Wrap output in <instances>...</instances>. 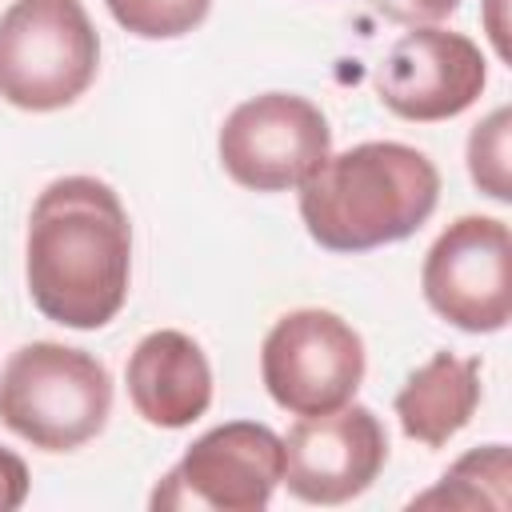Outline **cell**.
I'll list each match as a JSON object with an SVG mask.
<instances>
[{
	"mask_svg": "<svg viewBox=\"0 0 512 512\" xmlns=\"http://www.w3.org/2000/svg\"><path fill=\"white\" fill-rule=\"evenodd\" d=\"M424 300L460 332H500L512 316V236L496 216L452 220L424 256Z\"/></svg>",
	"mask_w": 512,
	"mask_h": 512,
	"instance_id": "obj_7",
	"label": "cell"
},
{
	"mask_svg": "<svg viewBox=\"0 0 512 512\" xmlns=\"http://www.w3.org/2000/svg\"><path fill=\"white\" fill-rule=\"evenodd\" d=\"M112 412L108 368L56 340H32L0 368V424L44 452L88 444Z\"/></svg>",
	"mask_w": 512,
	"mask_h": 512,
	"instance_id": "obj_3",
	"label": "cell"
},
{
	"mask_svg": "<svg viewBox=\"0 0 512 512\" xmlns=\"http://www.w3.org/2000/svg\"><path fill=\"white\" fill-rule=\"evenodd\" d=\"M388 460V436L372 408L340 404L300 416L284 436V480L304 504H344L360 496Z\"/></svg>",
	"mask_w": 512,
	"mask_h": 512,
	"instance_id": "obj_9",
	"label": "cell"
},
{
	"mask_svg": "<svg viewBox=\"0 0 512 512\" xmlns=\"http://www.w3.org/2000/svg\"><path fill=\"white\" fill-rule=\"evenodd\" d=\"M104 4L124 32L144 40H176L192 32L212 8V0H104Z\"/></svg>",
	"mask_w": 512,
	"mask_h": 512,
	"instance_id": "obj_14",
	"label": "cell"
},
{
	"mask_svg": "<svg viewBox=\"0 0 512 512\" xmlns=\"http://www.w3.org/2000/svg\"><path fill=\"white\" fill-rule=\"evenodd\" d=\"M132 228L120 196L96 176L52 180L28 216L24 276L32 304L64 328H104L128 296Z\"/></svg>",
	"mask_w": 512,
	"mask_h": 512,
	"instance_id": "obj_1",
	"label": "cell"
},
{
	"mask_svg": "<svg viewBox=\"0 0 512 512\" xmlns=\"http://www.w3.org/2000/svg\"><path fill=\"white\" fill-rule=\"evenodd\" d=\"M28 500V464L0 448V512H16Z\"/></svg>",
	"mask_w": 512,
	"mask_h": 512,
	"instance_id": "obj_17",
	"label": "cell"
},
{
	"mask_svg": "<svg viewBox=\"0 0 512 512\" xmlns=\"http://www.w3.org/2000/svg\"><path fill=\"white\" fill-rule=\"evenodd\" d=\"M504 4L508 0H484V16H488V36L500 52V60H508V28H504Z\"/></svg>",
	"mask_w": 512,
	"mask_h": 512,
	"instance_id": "obj_18",
	"label": "cell"
},
{
	"mask_svg": "<svg viewBox=\"0 0 512 512\" xmlns=\"http://www.w3.org/2000/svg\"><path fill=\"white\" fill-rule=\"evenodd\" d=\"M132 408L156 428H188L212 404V368L200 344L176 328L148 332L124 368Z\"/></svg>",
	"mask_w": 512,
	"mask_h": 512,
	"instance_id": "obj_11",
	"label": "cell"
},
{
	"mask_svg": "<svg viewBox=\"0 0 512 512\" xmlns=\"http://www.w3.org/2000/svg\"><path fill=\"white\" fill-rule=\"evenodd\" d=\"M508 484H512V456L508 444H488V448H472L468 456H460L432 492L416 496L412 508H492L504 512L508 508Z\"/></svg>",
	"mask_w": 512,
	"mask_h": 512,
	"instance_id": "obj_13",
	"label": "cell"
},
{
	"mask_svg": "<svg viewBox=\"0 0 512 512\" xmlns=\"http://www.w3.org/2000/svg\"><path fill=\"white\" fill-rule=\"evenodd\" d=\"M332 148L324 112L292 92H264L236 104L220 128L224 172L252 192L300 188Z\"/></svg>",
	"mask_w": 512,
	"mask_h": 512,
	"instance_id": "obj_6",
	"label": "cell"
},
{
	"mask_svg": "<svg viewBox=\"0 0 512 512\" xmlns=\"http://www.w3.org/2000/svg\"><path fill=\"white\" fill-rule=\"evenodd\" d=\"M484 84H488L484 52L464 32H448L436 24H420L404 32L388 48L376 72V92L384 108L420 124L460 116L464 108L476 104Z\"/></svg>",
	"mask_w": 512,
	"mask_h": 512,
	"instance_id": "obj_10",
	"label": "cell"
},
{
	"mask_svg": "<svg viewBox=\"0 0 512 512\" xmlns=\"http://www.w3.org/2000/svg\"><path fill=\"white\" fill-rule=\"evenodd\" d=\"M284 480V440L256 420H232L188 444L152 492V508L260 512Z\"/></svg>",
	"mask_w": 512,
	"mask_h": 512,
	"instance_id": "obj_8",
	"label": "cell"
},
{
	"mask_svg": "<svg viewBox=\"0 0 512 512\" xmlns=\"http://www.w3.org/2000/svg\"><path fill=\"white\" fill-rule=\"evenodd\" d=\"M96 68L100 36L80 0H12L0 16V96L12 108H68Z\"/></svg>",
	"mask_w": 512,
	"mask_h": 512,
	"instance_id": "obj_4",
	"label": "cell"
},
{
	"mask_svg": "<svg viewBox=\"0 0 512 512\" xmlns=\"http://www.w3.org/2000/svg\"><path fill=\"white\" fill-rule=\"evenodd\" d=\"M508 132H512V112L508 108H496L488 120H480L468 136V172H472V184L508 204L512 200V172H508Z\"/></svg>",
	"mask_w": 512,
	"mask_h": 512,
	"instance_id": "obj_15",
	"label": "cell"
},
{
	"mask_svg": "<svg viewBox=\"0 0 512 512\" xmlns=\"http://www.w3.org/2000/svg\"><path fill=\"white\" fill-rule=\"evenodd\" d=\"M480 404V360L436 352L396 392V416L408 440L440 448L448 444Z\"/></svg>",
	"mask_w": 512,
	"mask_h": 512,
	"instance_id": "obj_12",
	"label": "cell"
},
{
	"mask_svg": "<svg viewBox=\"0 0 512 512\" xmlns=\"http://www.w3.org/2000/svg\"><path fill=\"white\" fill-rule=\"evenodd\" d=\"M372 4H376L388 20L420 28V24H436V20L452 16L460 0H372Z\"/></svg>",
	"mask_w": 512,
	"mask_h": 512,
	"instance_id": "obj_16",
	"label": "cell"
},
{
	"mask_svg": "<svg viewBox=\"0 0 512 512\" xmlns=\"http://www.w3.org/2000/svg\"><path fill=\"white\" fill-rule=\"evenodd\" d=\"M260 376L284 412H332L348 404L364 380V340L328 308H296L264 336Z\"/></svg>",
	"mask_w": 512,
	"mask_h": 512,
	"instance_id": "obj_5",
	"label": "cell"
},
{
	"mask_svg": "<svg viewBox=\"0 0 512 512\" xmlns=\"http://www.w3.org/2000/svg\"><path fill=\"white\" fill-rule=\"evenodd\" d=\"M440 200L436 164L408 144L368 140L328 156L300 184V220L328 252L408 240Z\"/></svg>",
	"mask_w": 512,
	"mask_h": 512,
	"instance_id": "obj_2",
	"label": "cell"
}]
</instances>
